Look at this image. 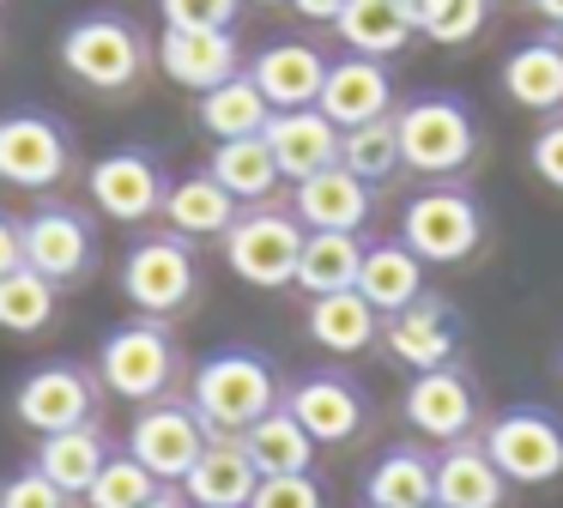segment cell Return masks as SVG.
<instances>
[{"label":"cell","mask_w":563,"mask_h":508,"mask_svg":"<svg viewBox=\"0 0 563 508\" xmlns=\"http://www.w3.org/2000/svg\"><path fill=\"white\" fill-rule=\"evenodd\" d=\"M74 169V145L67 128L37 109H13L0 115V181L7 188H55Z\"/></svg>","instance_id":"obj_10"},{"label":"cell","mask_w":563,"mask_h":508,"mask_svg":"<svg viewBox=\"0 0 563 508\" xmlns=\"http://www.w3.org/2000/svg\"><path fill=\"white\" fill-rule=\"evenodd\" d=\"M309 230L297 224V212L279 206H255V212H236V224L224 230V261L243 285L255 290H285L297 285V254H303Z\"/></svg>","instance_id":"obj_3"},{"label":"cell","mask_w":563,"mask_h":508,"mask_svg":"<svg viewBox=\"0 0 563 508\" xmlns=\"http://www.w3.org/2000/svg\"><path fill=\"white\" fill-rule=\"evenodd\" d=\"M382 345H388V357L406 363L412 375L449 369V363L461 357V314H454L449 297L424 290L418 302H406L400 314H388V321H382Z\"/></svg>","instance_id":"obj_11"},{"label":"cell","mask_w":563,"mask_h":508,"mask_svg":"<svg viewBox=\"0 0 563 508\" xmlns=\"http://www.w3.org/2000/svg\"><path fill=\"white\" fill-rule=\"evenodd\" d=\"M243 0H158L170 31H231Z\"/></svg>","instance_id":"obj_39"},{"label":"cell","mask_w":563,"mask_h":508,"mask_svg":"<svg viewBox=\"0 0 563 508\" xmlns=\"http://www.w3.org/2000/svg\"><path fill=\"white\" fill-rule=\"evenodd\" d=\"M503 91L521 109L558 115L563 109V36H533V43L509 48V60H503Z\"/></svg>","instance_id":"obj_24"},{"label":"cell","mask_w":563,"mask_h":508,"mask_svg":"<svg viewBox=\"0 0 563 508\" xmlns=\"http://www.w3.org/2000/svg\"><path fill=\"white\" fill-rule=\"evenodd\" d=\"M207 442H212V430L200 423V411L176 406V399H152V406H140V418L128 423V454H134L158 484H183Z\"/></svg>","instance_id":"obj_9"},{"label":"cell","mask_w":563,"mask_h":508,"mask_svg":"<svg viewBox=\"0 0 563 508\" xmlns=\"http://www.w3.org/2000/svg\"><path fill=\"white\" fill-rule=\"evenodd\" d=\"M91 411H98V387H91V375L74 369V363H43V369H31L13 394V418L37 435L79 430V423H91Z\"/></svg>","instance_id":"obj_12"},{"label":"cell","mask_w":563,"mask_h":508,"mask_svg":"<svg viewBox=\"0 0 563 508\" xmlns=\"http://www.w3.org/2000/svg\"><path fill=\"white\" fill-rule=\"evenodd\" d=\"M86 181H91V200H98V212L115 218V224H140V218L164 212V194H170L158 157L140 152V145H122V152L98 157Z\"/></svg>","instance_id":"obj_14"},{"label":"cell","mask_w":563,"mask_h":508,"mask_svg":"<svg viewBox=\"0 0 563 508\" xmlns=\"http://www.w3.org/2000/svg\"><path fill=\"white\" fill-rule=\"evenodd\" d=\"M285 411L316 435V448H340V442H352V435L364 430L369 399H364V387H357L352 375L316 369V375H303V382L285 394Z\"/></svg>","instance_id":"obj_15"},{"label":"cell","mask_w":563,"mask_h":508,"mask_svg":"<svg viewBox=\"0 0 563 508\" xmlns=\"http://www.w3.org/2000/svg\"><path fill=\"white\" fill-rule=\"evenodd\" d=\"M164 218H170V230L183 242H200V236H224V230L236 224V200L219 188V181L200 169V176H183L170 181V194H164Z\"/></svg>","instance_id":"obj_32"},{"label":"cell","mask_w":563,"mask_h":508,"mask_svg":"<svg viewBox=\"0 0 563 508\" xmlns=\"http://www.w3.org/2000/svg\"><path fill=\"white\" fill-rule=\"evenodd\" d=\"M357 266H364L357 230H309L303 254H297V290H309V297L357 290Z\"/></svg>","instance_id":"obj_31"},{"label":"cell","mask_w":563,"mask_h":508,"mask_svg":"<svg viewBox=\"0 0 563 508\" xmlns=\"http://www.w3.org/2000/svg\"><path fill=\"white\" fill-rule=\"evenodd\" d=\"M13 266H25V236H19L13 218L0 212V278L13 273Z\"/></svg>","instance_id":"obj_43"},{"label":"cell","mask_w":563,"mask_h":508,"mask_svg":"<svg viewBox=\"0 0 563 508\" xmlns=\"http://www.w3.org/2000/svg\"><path fill=\"white\" fill-rule=\"evenodd\" d=\"M267 121H273V103L261 97V85L249 73H236V79L212 85L200 97V128L212 140H255V133H267Z\"/></svg>","instance_id":"obj_33"},{"label":"cell","mask_w":563,"mask_h":508,"mask_svg":"<svg viewBox=\"0 0 563 508\" xmlns=\"http://www.w3.org/2000/svg\"><path fill=\"white\" fill-rule=\"evenodd\" d=\"M243 448H249V460H255L261 478H297V472L316 466V435H309L303 423L285 411V399L267 411V418L249 423V430H243Z\"/></svg>","instance_id":"obj_29"},{"label":"cell","mask_w":563,"mask_h":508,"mask_svg":"<svg viewBox=\"0 0 563 508\" xmlns=\"http://www.w3.org/2000/svg\"><path fill=\"white\" fill-rule=\"evenodd\" d=\"M62 60L79 85H91V91H128V85H140V73H146V43H140V31L128 19L98 12V19L67 24Z\"/></svg>","instance_id":"obj_7"},{"label":"cell","mask_w":563,"mask_h":508,"mask_svg":"<svg viewBox=\"0 0 563 508\" xmlns=\"http://www.w3.org/2000/svg\"><path fill=\"white\" fill-rule=\"evenodd\" d=\"M249 508H328V496L309 472H297V478H261Z\"/></svg>","instance_id":"obj_40"},{"label":"cell","mask_w":563,"mask_h":508,"mask_svg":"<svg viewBox=\"0 0 563 508\" xmlns=\"http://www.w3.org/2000/svg\"><path fill=\"white\" fill-rule=\"evenodd\" d=\"M19 236H25V266L43 273L49 285H74V278H86L91 261H98L91 224L74 206H37V212L19 224Z\"/></svg>","instance_id":"obj_13"},{"label":"cell","mask_w":563,"mask_h":508,"mask_svg":"<svg viewBox=\"0 0 563 508\" xmlns=\"http://www.w3.org/2000/svg\"><path fill=\"white\" fill-rule=\"evenodd\" d=\"M122 290L140 314H176L188 309V297L200 290V266H195V249L183 236H146L128 249L122 261Z\"/></svg>","instance_id":"obj_8"},{"label":"cell","mask_w":563,"mask_h":508,"mask_svg":"<svg viewBox=\"0 0 563 508\" xmlns=\"http://www.w3.org/2000/svg\"><path fill=\"white\" fill-rule=\"evenodd\" d=\"M207 176L219 181V188L231 194L236 206H243V200H273V188L285 181L261 133H255V140H219V152H212Z\"/></svg>","instance_id":"obj_34"},{"label":"cell","mask_w":563,"mask_h":508,"mask_svg":"<svg viewBox=\"0 0 563 508\" xmlns=\"http://www.w3.org/2000/svg\"><path fill=\"white\" fill-rule=\"evenodd\" d=\"M279 375H273V363L261 357V351H212L207 363L195 369V399L188 406L200 411V423H207L212 435H243L255 418H267L273 406H279Z\"/></svg>","instance_id":"obj_1"},{"label":"cell","mask_w":563,"mask_h":508,"mask_svg":"<svg viewBox=\"0 0 563 508\" xmlns=\"http://www.w3.org/2000/svg\"><path fill=\"white\" fill-rule=\"evenodd\" d=\"M309 339L333 357H352L369 351L382 339V314L364 302V290H333V297H309Z\"/></svg>","instance_id":"obj_28"},{"label":"cell","mask_w":563,"mask_h":508,"mask_svg":"<svg viewBox=\"0 0 563 508\" xmlns=\"http://www.w3.org/2000/svg\"><path fill=\"white\" fill-rule=\"evenodd\" d=\"M103 460H110V442H103L98 423L55 430V435H43V448H37V472H43V478H49L62 496H86L91 484H98Z\"/></svg>","instance_id":"obj_30"},{"label":"cell","mask_w":563,"mask_h":508,"mask_svg":"<svg viewBox=\"0 0 563 508\" xmlns=\"http://www.w3.org/2000/svg\"><path fill=\"white\" fill-rule=\"evenodd\" d=\"M406 12H412V24L430 36V43L461 48V43H473V36L485 31L490 0H406Z\"/></svg>","instance_id":"obj_37"},{"label":"cell","mask_w":563,"mask_h":508,"mask_svg":"<svg viewBox=\"0 0 563 508\" xmlns=\"http://www.w3.org/2000/svg\"><path fill=\"white\" fill-rule=\"evenodd\" d=\"M357 290H364V302L388 321L406 302L424 297V261H418L406 242H369L364 266H357Z\"/></svg>","instance_id":"obj_25"},{"label":"cell","mask_w":563,"mask_h":508,"mask_svg":"<svg viewBox=\"0 0 563 508\" xmlns=\"http://www.w3.org/2000/svg\"><path fill=\"white\" fill-rule=\"evenodd\" d=\"M316 109L333 121V128H364V121H382L394 115V73L382 60H328V85H321Z\"/></svg>","instance_id":"obj_17"},{"label":"cell","mask_w":563,"mask_h":508,"mask_svg":"<svg viewBox=\"0 0 563 508\" xmlns=\"http://www.w3.org/2000/svg\"><path fill=\"white\" fill-rule=\"evenodd\" d=\"M158 67L170 73L183 91L207 97L212 85H224V79H236V73H243V48H236L231 31H170V24H164Z\"/></svg>","instance_id":"obj_18"},{"label":"cell","mask_w":563,"mask_h":508,"mask_svg":"<svg viewBox=\"0 0 563 508\" xmlns=\"http://www.w3.org/2000/svg\"><path fill=\"white\" fill-rule=\"evenodd\" d=\"M158 490H164V484L152 478L134 454H110V460H103V472H98V484L86 490V503L91 508H146Z\"/></svg>","instance_id":"obj_38"},{"label":"cell","mask_w":563,"mask_h":508,"mask_svg":"<svg viewBox=\"0 0 563 508\" xmlns=\"http://www.w3.org/2000/svg\"><path fill=\"white\" fill-rule=\"evenodd\" d=\"M291 212L303 230H364L369 181H357L345 164H328V169H316V176L291 181Z\"/></svg>","instance_id":"obj_22"},{"label":"cell","mask_w":563,"mask_h":508,"mask_svg":"<svg viewBox=\"0 0 563 508\" xmlns=\"http://www.w3.org/2000/svg\"><path fill=\"white\" fill-rule=\"evenodd\" d=\"M406 423H412L418 435H430V442H461V435H473L478 423V394L473 382H466L461 369H424L412 375V387H406Z\"/></svg>","instance_id":"obj_16"},{"label":"cell","mask_w":563,"mask_h":508,"mask_svg":"<svg viewBox=\"0 0 563 508\" xmlns=\"http://www.w3.org/2000/svg\"><path fill=\"white\" fill-rule=\"evenodd\" d=\"M394 133H400L406 169H418V176H454V169L473 164V145H478L473 109L442 91L412 97L406 109H394Z\"/></svg>","instance_id":"obj_2"},{"label":"cell","mask_w":563,"mask_h":508,"mask_svg":"<svg viewBox=\"0 0 563 508\" xmlns=\"http://www.w3.org/2000/svg\"><path fill=\"white\" fill-rule=\"evenodd\" d=\"M340 164L352 169L357 181H369V188H382L388 176H400L406 157H400V133H394V115L364 121V128H345V133H340Z\"/></svg>","instance_id":"obj_35"},{"label":"cell","mask_w":563,"mask_h":508,"mask_svg":"<svg viewBox=\"0 0 563 508\" xmlns=\"http://www.w3.org/2000/svg\"><path fill=\"white\" fill-rule=\"evenodd\" d=\"M0 508H67V496L55 490L37 466H31V472H19V478L0 484Z\"/></svg>","instance_id":"obj_42"},{"label":"cell","mask_w":563,"mask_h":508,"mask_svg":"<svg viewBox=\"0 0 563 508\" xmlns=\"http://www.w3.org/2000/svg\"><path fill=\"white\" fill-rule=\"evenodd\" d=\"M55 321V285L31 266H13L0 278V327L7 333H43Z\"/></svg>","instance_id":"obj_36"},{"label":"cell","mask_w":563,"mask_h":508,"mask_svg":"<svg viewBox=\"0 0 563 508\" xmlns=\"http://www.w3.org/2000/svg\"><path fill=\"white\" fill-rule=\"evenodd\" d=\"M503 496H509V478L478 435H461L437 454V508H503Z\"/></svg>","instance_id":"obj_23"},{"label":"cell","mask_w":563,"mask_h":508,"mask_svg":"<svg viewBox=\"0 0 563 508\" xmlns=\"http://www.w3.org/2000/svg\"><path fill=\"white\" fill-rule=\"evenodd\" d=\"M255 7H279V0H255Z\"/></svg>","instance_id":"obj_47"},{"label":"cell","mask_w":563,"mask_h":508,"mask_svg":"<svg viewBox=\"0 0 563 508\" xmlns=\"http://www.w3.org/2000/svg\"><path fill=\"white\" fill-rule=\"evenodd\" d=\"M255 484H261V472L249 460L243 435H212L200 448V460L188 466L183 496H188V508H249Z\"/></svg>","instance_id":"obj_20"},{"label":"cell","mask_w":563,"mask_h":508,"mask_svg":"<svg viewBox=\"0 0 563 508\" xmlns=\"http://www.w3.org/2000/svg\"><path fill=\"white\" fill-rule=\"evenodd\" d=\"M146 508H183V496H176V490H158V496H152Z\"/></svg>","instance_id":"obj_46"},{"label":"cell","mask_w":563,"mask_h":508,"mask_svg":"<svg viewBox=\"0 0 563 508\" xmlns=\"http://www.w3.org/2000/svg\"><path fill=\"white\" fill-rule=\"evenodd\" d=\"M340 7H345V0H291V12H297V19H309V24H333V19H340Z\"/></svg>","instance_id":"obj_44"},{"label":"cell","mask_w":563,"mask_h":508,"mask_svg":"<svg viewBox=\"0 0 563 508\" xmlns=\"http://www.w3.org/2000/svg\"><path fill=\"white\" fill-rule=\"evenodd\" d=\"M558 375H563V351H558Z\"/></svg>","instance_id":"obj_48"},{"label":"cell","mask_w":563,"mask_h":508,"mask_svg":"<svg viewBox=\"0 0 563 508\" xmlns=\"http://www.w3.org/2000/svg\"><path fill=\"white\" fill-rule=\"evenodd\" d=\"M533 12H539V19H551V24L563 31V0H533Z\"/></svg>","instance_id":"obj_45"},{"label":"cell","mask_w":563,"mask_h":508,"mask_svg":"<svg viewBox=\"0 0 563 508\" xmlns=\"http://www.w3.org/2000/svg\"><path fill=\"white\" fill-rule=\"evenodd\" d=\"M400 242L424 266H454L466 254H478L485 212H478V200L466 188H424V194H412V206L400 218Z\"/></svg>","instance_id":"obj_5"},{"label":"cell","mask_w":563,"mask_h":508,"mask_svg":"<svg viewBox=\"0 0 563 508\" xmlns=\"http://www.w3.org/2000/svg\"><path fill=\"white\" fill-rule=\"evenodd\" d=\"M261 140H267V152H273V164H279L285 181H303V176H316V169L340 164V128H333L321 109H273Z\"/></svg>","instance_id":"obj_19"},{"label":"cell","mask_w":563,"mask_h":508,"mask_svg":"<svg viewBox=\"0 0 563 508\" xmlns=\"http://www.w3.org/2000/svg\"><path fill=\"white\" fill-rule=\"evenodd\" d=\"M333 31H340V43L352 48V55L388 60L412 43L418 24H412V12H406V0H345Z\"/></svg>","instance_id":"obj_26"},{"label":"cell","mask_w":563,"mask_h":508,"mask_svg":"<svg viewBox=\"0 0 563 508\" xmlns=\"http://www.w3.org/2000/svg\"><path fill=\"white\" fill-rule=\"evenodd\" d=\"M249 79L261 85L273 109H316L321 85H328V55L316 43H267L249 60Z\"/></svg>","instance_id":"obj_21"},{"label":"cell","mask_w":563,"mask_h":508,"mask_svg":"<svg viewBox=\"0 0 563 508\" xmlns=\"http://www.w3.org/2000/svg\"><path fill=\"white\" fill-rule=\"evenodd\" d=\"M364 508H437V460L424 448H388L364 478Z\"/></svg>","instance_id":"obj_27"},{"label":"cell","mask_w":563,"mask_h":508,"mask_svg":"<svg viewBox=\"0 0 563 508\" xmlns=\"http://www.w3.org/2000/svg\"><path fill=\"white\" fill-rule=\"evenodd\" d=\"M485 454L509 484H558L563 478V418L545 406H503L485 423Z\"/></svg>","instance_id":"obj_4"},{"label":"cell","mask_w":563,"mask_h":508,"mask_svg":"<svg viewBox=\"0 0 563 508\" xmlns=\"http://www.w3.org/2000/svg\"><path fill=\"white\" fill-rule=\"evenodd\" d=\"M527 164H533V176L545 181V188L563 194V115H551L545 128L533 133V145H527Z\"/></svg>","instance_id":"obj_41"},{"label":"cell","mask_w":563,"mask_h":508,"mask_svg":"<svg viewBox=\"0 0 563 508\" xmlns=\"http://www.w3.org/2000/svg\"><path fill=\"white\" fill-rule=\"evenodd\" d=\"M98 382L110 387L115 399H140V406L164 399L170 382H176V339L164 333L152 314L146 321L115 327V333L103 339V351H98Z\"/></svg>","instance_id":"obj_6"}]
</instances>
